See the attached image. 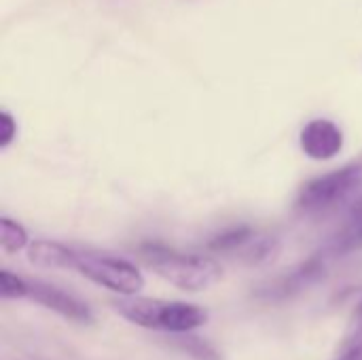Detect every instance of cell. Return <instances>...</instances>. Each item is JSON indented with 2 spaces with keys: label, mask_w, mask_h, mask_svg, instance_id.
I'll return each instance as SVG.
<instances>
[{
  "label": "cell",
  "mask_w": 362,
  "mask_h": 360,
  "mask_svg": "<svg viewBox=\"0 0 362 360\" xmlns=\"http://www.w3.org/2000/svg\"><path fill=\"white\" fill-rule=\"evenodd\" d=\"M25 299L72 320L78 325H91L93 323V312L87 303H83L81 299H76L74 295L40 282V280H25Z\"/></svg>",
  "instance_id": "cell-5"
},
{
  "label": "cell",
  "mask_w": 362,
  "mask_h": 360,
  "mask_svg": "<svg viewBox=\"0 0 362 360\" xmlns=\"http://www.w3.org/2000/svg\"><path fill=\"white\" fill-rule=\"evenodd\" d=\"M362 344V299L361 303L356 306L352 318H350V325L346 329V337L341 342V352L344 350H350L354 346H361Z\"/></svg>",
  "instance_id": "cell-14"
},
{
  "label": "cell",
  "mask_w": 362,
  "mask_h": 360,
  "mask_svg": "<svg viewBox=\"0 0 362 360\" xmlns=\"http://www.w3.org/2000/svg\"><path fill=\"white\" fill-rule=\"evenodd\" d=\"M362 189V163H348L339 170L305 182L297 195V208L305 214H318L346 204Z\"/></svg>",
  "instance_id": "cell-4"
},
{
  "label": "cell",
  "mask_w": 362,
  "mask_h": 360,
  "mask_svg": "<svg viewBox=\"0 0 362 360\" xmlns=\"http://www.w3.org/2000/svg\"><path fill=\"white\" fill-rule=\"evenodd\" d=\"M299 146L314 161L335 159L344 151V132L331 119H312L299 136Z\"/></svg>",
  "instance_id": "cell-7"
},
{
  "label": "cell",
  "mask_w": 362,
  "mask_h": 360,
  "mask_svg": "<svg viewBox=\"0 0 362 360\" xmlns=\"http://www.w3.org/2000/svg\"><path fill=\"white\" fill-rule=\"evenodd\" d=\"M280 252V242L276 238H259L255 236L244 248H242V259L250 265H263L269 263L278 257Z\"/></svg>",
  "instance_id": "cell-9"
},
{
  "label": "cell",
  "mask_w": 362,
  "mask_h": 360,
  "mask_svg": "<svg viewBox=\"0 0 362 360\" xmlns=\"http://www.w3.org/2000/svg\"><path fill=\"white\" fill-rule=\"evenodd\" d=\"M327 259L329 257H325L322 252L310 257L308 261H303L301 265H297L288 274L280 276L278 280H274L272 284L261 289L259 295L263 299H269V301H282V299H291V297L308 291L310 286H314L316 282H320L325 278Z\"/></svg>",
  "instance_id": "cell-6"
},
{
  "label": "cell",
  "mask_w": 362,
  "mask_h": 360,
  "mask_svg": "<svg viewBox=\"0 0 362 360\" xmlns=\"http://www.w3.org/2000/svg\"><path fill=\"white\" fill-rule=\"evenodd\" d=\"M362 248V199H358L350 212L346 214L339 229L327 242L322 255L325 257H346Z\"/></svg>",
  "instance_id": "cell-8"
},
{
  "label": "cell",
  "mask_w": 362,
  "mask_h": 360,
  "mask_svg": "<svg viewBox=\"0 0 362 360\" xmlns=\"http://www.w3.org/2000/svg\"><path fill=\"white\" fill-rule=\"evenodd\" d=\"M257 233L250 229V227H235V229H229V231H223L221 236L212 238L210 240V250L214 252H238L242 250Z\"/></svg>",
  "instance_id": "cell-11"
},
{
  "label": "cell",
  "mask_w": 362,
  "mask_h": 360,
  "mask_svg": "<svg viewBox=\"0 0 362 360\" xmlns=\"http://www.w3.org/2000/svg\"><path fill=\"white\" fill-rule=\"evenodd\" d=\"M337 360H362V344L361 346H354L350 350H344L341 356Z\"/></svg>",
  "instance_id": "cell-16"
},
{
  "label": "cell",
  "mask_w": 362,
  "mask_h": 360,
  "mask_svg": "<svg viewBox=\"0 0 362 360\" xmlns=\"http://www.w3.org/2000/svg\"><path fill=\"white\" fill-rule=\"evenodd\" d=\"M17 138V121L8 110L0 112V149L4 151Z\"/></svg>",
  "instance_id": "cell-15"
},
{
  "label": "cell",
  "mask_w": 362,
  "mask_h": 360,
  "mask_svg": "<svg viewBox=\"0 0 362 360\" xmlns=\"http://www.w3.org/2000/svg\"><path fill=\"white\" fill-rule=\"evenodd\" d=\"M0 295L2 299H23L25 297V278L2 269L0 272Z\"/></svg>",
  "instance_id": "cell-13"
},
{
  "label": "cell",
  "mask_w": 362,
  "mask_h": 360,
  "mask_svg": "<svg viewBox=\"0 0 362 360\" xmlns=\"http://www.w3.org/2000/svg\"><path fill=\"white\" fill-rule=\"evenodd\" d=\"M112 308L127 323L148 331H165L178 335L191 333L208 323V310L182 301H161L132 295L127 299L115 301Z\"/></svg>",
  "instance_id": "cell-2"
},
{
  "label": "cell",
  "mask_w": 362,
  "mask_h": 360,
  "mask_svg": "<svg viewBox=\"0 0 362 360\" xmlns=\"http://www.w3.org/2000/svg\"><path fill=\"white\" fill-rule=\"evenodd\" d=\"M66 269H74L93 284L104 286L123 297L138 295L144 289V276L134 263L104 252L81 250L70 246Z\"/></svg>",
  "instance_id": "cell-3"
},
{
  "label": "cell",
  "mask_w": 362,
  "mask_h": 360,
  "mask_svg": "<svg viewBox=\"0 0 362 360\" xmlns=\"http://www.w3.org/2000/svg\"><path fill=\"white\" fill-rule=\"evenodd\" d=\"M0 246L8 255L23 250L25 246H30L28 231L17 221L8 216H0Z\"/></svg>",
  "instance_id": "cell-10"
},
{
  "label": "cell",
  "mask_w": 362,
  "mask_h": 360,
  "mask_svg": "<svg viewBox=\"0 0 362 360\" xmlns=\"http://www.w3.org/2000/svg\"><path fill=\"white\" fill-rule=\"evenodd\" d=\"M140 259L159 278L187 293H202L223 278V267L204 255L180 252L157 242H146L138 248Z\"/></svg>",
  "instance_id": "cell-1"
},
{
  "label": "cell",
  "mask_w": 362,
  "mask_h": 360,
  "mask_svg": "<svg viewBox=\"0 0 362 360\" xmlns=\"http://www.w3.org/2000/svg\"><path fill=\"white\" fill-rule=\"evenodd\" d=\"M174 344H176L185 354H189L193 360H223L221 359V354L216 352V348H214L210 342H206V339H202V337H197V335L178 333V337L174 339Z\"/></svg>",
  "instance_id": "cell-12"
}]
</instances>
